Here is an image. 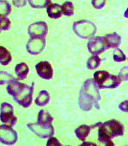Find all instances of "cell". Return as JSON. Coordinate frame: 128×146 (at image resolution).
Wrapping results in <instances>:
<instances>
[{"label": "cell", "instance_id": "44dd1931", "mask_svg": "<svg viewBox=\"0 0 128 146\" xmlns=\"http://www.w3.org/2000/svg\"><path fill=\"white\" fill-rule=\"evenodd\" d=\"M62 12L65 15L70 17L74 13V7L72 2L67 1L62 5Z\"/></svg>", "mask_w": 128, "mask_h": 146}, {"label": "cell", "instance_id": "8992f818", "mask_svg": "<svg viewBox=\"0 0 128 146\" xmlns=\"http://www.w3.org/2000/svg\"><path fill=\"white\" fill-rule=\"evenodd\" d=\"M27 127L32 132L40 138L46 139L53 135L54 129L51 124L44 125L36 123H30Z\"/></svg>", "mask_w": 128, "mask_h": 146}, {"label": "cell", "instance_id": "9c48e42d", "mask_svg": "<svg viewBox=\"0 0 128 146\" xmlns=\"http://www.w3.org/2000/svg\"><path fill=\"white\" fill-rule=\"evenodd\" d=\"M48 32L47 24L44 21H39L30 24L28 28V33L31 38H45Z\"/></svg>", "mask_w": 128, "mask_h": 146}, {"label": "cell", "instance_id": "5b68a950", "mask_svg": "<svg viewBox=\"0 0 128 146\" xmlns=\"http://www.w3.org/2000/svg\"><path fill=\"white\" fill-rule=\"evenodd\" d=\"M73 29L77 35L84 38H89L96 32L94 24L90 21L85 20L75 22Z\"/></svg>", "mask_w": 128, "mask_h": 146}, {"label": "cell", "instance_id": "52a82bcc", "mask_svg": "<svg viewBox=\"0 0 128 146\" xmlns=\"http://www.w3.org/2000/svg\"><path fill=\"white\" fill-rule=\"evenodd\" d=\"M0 133V141L4 144L13 145L17 141L18 135L17 132L9 125H1Z\"/></svg>", "mask_w": 128, "mask_h": 146}, {"label": "cell", "instance_id": "3957f363", "mask_svg": "<svg viewBox=\"0 0 128 146\" xmlns=\"http://www.w3.org/2000/svg\"><path fill=\"white\" fill-rule=\"evenodd\" d=\"M124 132L123 125L115 119L106 121L100 125L98 130V141L107 146L114 145L111 139L122 135Z\"/></svg>", "mask_w": 128, "mask_h": 146}, {"label": "cell", "instance_id": "7a4b0ae2", "mask_svg": "<svg viewBox=\"0 0 128 146\" xmlns=\"http://www.w3.org/2000/svg\"><path fill=\"white\" fill-rule=\"evenodd\" d=\"M94 82L89 79L85 81L80 91L79 103L80 108L83 110H90L94 105L98 109L99 107L98 101L100 100V97Z\"/></svg>", "mask_w": 128, "mask_h": 146}, {"label": "cell", "instance_id": "e0dca14e", "mask_svg": "<svg viewBox=\"0 0 128 146\" xmlns=\"http://www.w3.org/2000/svg\"><path fill=\"white\" fill-rule=\"evenodd\" d=\"M50 100V95L48 91L43 90L40 92L38 96L35 99V103L37 106L42 107L47 104Z\"/></svg>", "mask_w": 128, "mask_h": 146}, {"label": "cell", "instance_id": "4316f807", "mask_svg": "<svg viewBox=\"0 0 128 146\" xmlns=\"http://www.w3.org/2000/svg\"><path fill=\"white\" fill-rule=\"evenodd\" d=\"M106 0H92L91 3L95 9H102L105 5Z\"/></svg>", "mask_w": 128, "mask_h": 146}, {"label": "cell", "instance_id": "cb8c5ba5", "mask_svg": "<svg viewBox=\"0 0 128 146\" xmlns=\"http://www.w3.org/2000/svg\"><path fill=\"white\" fill-rule=\"evenodd\" d=\"M113 59L115 62H120L126 60V56L122 51L119 48L115 50L113 54Z\"/></svg>", "mask_w": 128, "mask_h": 146}, {"label": "cell", "instance_id": "30bf717a", "mask_svg": "<svg viewBox=\"0 0 128 146\" xmlns=\"http://www.w3.org/2000/svg\"><path fill=\"white\" fill-rule=\"evenodd\" d=\"M46 44L45 38H31L26 45V48L30 54L36 55L41 53Z\"/></svg>", "mask_w": 128, "mask_h": 146}, {"label": "cell", "instance_id": "f1b7e54d", "mask_svg": "<svg viewBox=\"0 0 128 146\" xmlns=\"http://www.w3.org/2000/svg\"><path fill=\"white\" fill-rule=\"evenodd\" d=\"M62 145L56 137H52L49 139L46 145L48 146H61Z\"/></svg>", "mask_w": 128, "mask_h": 146}, {"label": "cell", "instance_id": "d4e9b609", "mask_svg": "<svg viewBox=\"0 0 128 146\" xmlns=\"http://www.w3.org/2000/svg\"><path fill=\"white\" fill-rule=\"evenodd\" d=\"M1 85L5 84L7 83H9L12 80L15 79L13 78V77L11 75L5 72L1 71Z\"/></svg>", "mask_w": 128, "mask_h": 146}, {"label": "cell", "instance_id": "ac0fdd59", "mask_svg": "<svg viewBox=\"0 0 128 146\" xmlns=\"http://www.w3.org/2000/svg\"><path fill=\"white\" fill-rule=\"evenodd\" d=\"M90 127L86 125H80L75 130V133L78 138L82 141H84L88 136L90 131Z\"/></svg>", "mask_w": 128, "mask_h": 146}, {"label": "cell", "instance_id": "277c9868", "mask_svg": "<svg viewBox=\"0 0 128 146\" xmlns=\"http://www.w3.org/2000/svg\"><path fill=\"white\" fill-rule=\"evenodd\" d=\"M94 82L99 88H114L120 84L121 79L119 76L110 74L105 71H99L94 73Z\"/></svg>", "mask_w": 128, "mask_h": 146}, {"label": "cell", "instance_id": "d6986e66", "mask_svg": "<svg viewBox=\"0 0 128 146\" xmlns=\"http://www.w3.org/2000/svg\"><path fill=\"white\" fill-rule=\"evenodd\" d=\"M1 64L4 66L7 65L12 60V57L11 53L7 48L1 46Z\"/></svg>", "mask_w": 128, "mask_h": 146}, {"label": "cell", "instance_id": "9a60e30c", "mask_svg": "<svg viewBox=\"0 0 128 146\" xmlns=\"http://www.w3.org/2000/svg\"><path fill=\"white\" fill-rule=\"evenodd\" d=\"M15 70L18 79L23 80L27 78L29 70L27 64L24 62H21L16 65Z\"/></svg>", "mask_w": 128, "mask_h": 146}, {"label": "cell", "instance_id": "5bb4252c", "mask_svg": "<svg viewBox=\"0 0 128 146\" xmlns=\"http://www.w3.org/2000/svg\"><path fill=\"white\" fill-rule=\"evenodd\" d=\"M104 37L108 48L117 47L121 43V36L115 32L108 34Z\"/></svg>", "mask_w": 128, "mask_h": 146}, {"label": "cell", "instance_id": "7402d4cb", "mask_svg": "<svg viewBox=\"0 0 128 146\" xmlns=\"http://www.w3.org/2000/svg\"><path fill=\"white\" fill-rule=\"evenodd\" d=\"M11 11V7L6 0L1 1V16L6 17L9 15Z\"/></svg>", "mask_w": 128, "mask_h": 146}, {"label": "cell", "instance_id": "ffe728a7", "mask_svg": "<svg viewBox=\"0 0 128 146\" xmlns=\"http://www.w3.org/2000/svg\"><path fill=\"white\" fill-rule=\"evenodd\" d=\"M28 3L31 7L34 9H42L49 5L51 0H28Z\"/></svg>", "mask_w": 128, "mask_h": 146}, {"label": "cell", "instance_id": "f546056e", "mask_svg": "<svg viewBox=\"0 0 128 146\" xmlns=\"http://www.w3.org/2000/svg\"><path fill=\"white\" fill-rule=\"evenodd\" d=\"M27 0H13V5L15 7L19 8L24 7L27 4Z\"/></svg>", "mask_w": 128, "mask_h": 146}, {"label": "cell", "instance_id": "1f68e13d", "mask_svg": "<svg viewBox=\"0 0 128 146\" xmlns=\"http://www.w3.org/2000/svg\"><path fill=\"white\" fill-rule=\"evenodd\" d=\"M124 17L126 18H128V7L125 12Z\"/></svg>", "mask_w": 128, "mask_h": 146}, {"label": "cell", "instance_id": "484cf974", "mask_svg": "<svg viewBox=\"0 0 128 146\" xmlns=\"http://www.w3.org/2000/svg\"><path fill=\"white\" fill-rule=\"evenodd\" d=\"M11 22L6 17L1 16V30L5 31L9 29Z\"/></svg>", "mask_w": 128, "mask_h": 146}, {"label": "cell", "instance_id": "6da1fadb", "mask_svg": "<svg viewBox=\"0 0 128 146\" xmlns=\"http://www.w3.org/2000/svg\"><path fill=\"white\" fill-rule=\"evenodd\" d=\"M34 86V82L30 86L15 79L9 83L7 90L16 102L24 108H27L32 104Z\"/></svg>", "mask_w": 128, "mask_h": 146}, {"label": "cell", "instance_id": "4fadbf2b", "mask_svg": "<svg viewBox=\"0 0 128 146\" xmlns=\"http://www.w3.org/2000/svg\"><path fill=\"white\" fill-rule=\"evenodd\" d=\"M48 17L52 19H57L61 17L62 6L56 3L50 4L46 9Z\"/></svg>", "mask_w": 128, "mask_h": 146}, {"label": "cell", "instance_id": "603a6c76", "mask_svg": "<svg viewBox=\"0 0 128 146\" xmlns=\"http://www.w3.org/2000/svg\"><path fill=\"white\" fill-rule=\"evenodd\" d=\"M100 62V59L98 56H91L87 61V67L90 70H94L98 67Z\"/></svg>", "mask_w": 128, "mask_h": 146}, {"label": "cell", "instance_id": "8fae6325", "mask_svg": "<svg viewBox=\"0 0 128 146\" xmlns=\"http://www.w3.org/2000/svg\"><path fill=\"white\" fill-rule=\"evenodd\" d=\"M87 46L89 52L94 54H100L108 48L104 36H96L91 38Z\"/></svg>", "mask_w": 128, "mask_h": 146}, {"label": "cell", "instance_id": "4dcf8cb0", "mask_svg": "<svg viewBox=\"0 0 128 146\" xmlns=\"http://www.w3.org/2000/svg\"><path fill=\"white\" fill-rule=\"evenodd\" d=\"M119 108L122 111L128 112V101L125 100L121 102L119 105Z\"/></svg>", "mask_w": 128, "mask_h": 146}, {"label": "cell", "instance_id": "ba28073f", "mask_svg": "<svg viewBox=\"0 0 128 146\" xmlns=\"http://www.w3.org/2000/svg\"><path fill=\"white\" fill-rule=\"evenodd\" d=\"M1 119L2 122L8 123L13 127L17 121V118L14 116L13 108L9 103L4 102L1 105Z\"/></svg>", "mask_w": 128, "mask_h": 146}, {"label": "cell", "instance_id": "2e32d148", "mask_svg": "<svg viewBox=\"0 0 128 146\" xmlns=\"http://www.w3.org/2000/svg\"><path fill=\"white\" fill-rule=\"evenodd\" d=\"M53 117L49 113L41 110L38 113V123L44 125H49L53 121Z\"/></svg>", "mask_w": 128, "mask_h": 146}, {"label": "cell", "instance_id": "83f0119b", "mask_svg": "<svg viewBox=\"0 0 128 146\" xmlns=\"http://www.w3.org/2000/svg\"><path fill=\"white\" fill-rule=\"evenodd\" d=\"M121 80L128 81V66H125L121 69L119 76Z\"/></svg>", "mask_w": 128, "mask_h": 146}, {"label": "cell", "instance_id": "d6a6232c", "mask_svg": "<svg viewBox=\"0 0 128 146\" xmlns=\"http://www.w3.org/2000/svg\"></svg>", "mask_w": 128, "mask_h": 146}, {"label": "cell", "instance_id": "7c38bea8", "mask_svg": "<svg viewBox=\"0 0 128 146\" xmlns=\"http://www.w3.org/2000/svg\"><path fill=\"white\" fill-rule=\"evenodd\" d=\"M36 72L40 78L46 80L51 79L53 76V70L51 65L48 61H42L36 66Z\"/></svg>", "mask_w": 128, "mask_h": 146}]
</instances>
